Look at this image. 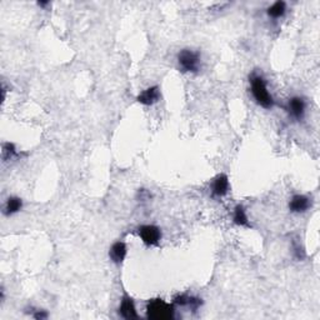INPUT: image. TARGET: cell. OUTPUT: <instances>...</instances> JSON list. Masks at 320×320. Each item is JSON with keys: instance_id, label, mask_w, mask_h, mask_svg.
I'll return each mask as SVG.
<instances>
[{"instance_id": "6da1fadb", "label": "cell", "mask_w": 320, "mask_h": 320, "mask_svg": "<svg viewBox=\"0 0 320 320\" xmlns=\"http://www.w3.org/2000/svg\"><path fill=\"white\" fill-rule=\"evenodd\" d=\"M250 84H251V94H253L254 99L259 105L265 109H270L274 105V99L268 92L267 83L265 79L259 74H253L250 76Z\"/></svg>"}, {"instance_id": "7a4b0ae2", "label": "cell", "mask_w": 320, "mask_h": 320, "mask_svg": "<svg viewBox=\"0 0 320 320\" xmlns=\"http://www.w3.org/2000/svg\"><path fill=\"white\" fill-rule=\"evenodd\" d=\"M174 306L163 299H152L147 305V316L153 320H169L174 318Z\"/></svg>"}, {"instance_id": "3957f363", "label": "cell", "mask_w": 320, "mask_h": 320, "mask_svg": "<svg viewBox=\"0 0 320 320\" xmlns=\"http://www.w3.org/2000/svg\"><path fill=\"white\" fill-rule=\"evenodd\" d=\"M178 63L184 73H196L200 69V54L191 49H183L178 54Z\"/></svg>"}, {"instance_id": "277c9868", "label": "cell", "mask_w": 320, "mask_h": 320, "mask_svg": "<svg viewBox=\"0 0 320 320\" xmlns=\"http://www.w3.org/2000/svg\"><path fill=\"white\" fill-rule=\"evenodd\" d=\"M138 233L144 244L149 245V247L158 245L161 239L160 229L155 225H141L139 228Z\"/></svg>"}, {"instance_id": "5b68a950", "label": "cell", "mask_w": 320, "mask_h": 320, "mask_svg": "<svg viewBox=\"0 0 320 320\" xmlns=\"http://www.w3.org/2000/svg\"><path fill=\"white\" fill-rule=\"evenodd\" d=\"M289 114L295 120H302L305 114V102L300 97H293L288 103Z\"/></svg>"}, {"instance_id": "8992f818", "label": "cell", "mask_w": 320, "mask_h": 320, "mask_svg": "<svg viewBox=\"0 0 320 320\" xmlns=\"http://www.w3.org/2000/svg\"><path fill=\"white\" fill-rule=\"evenodd\" d=\"M160 90L159 86H150L144 90L140 95H138L136 100L143 105H153L160 100Z\"/></svg>"}, {"instance_id": "52a82bcc", "label": "cell", "mask_w": 320, "mask_h": 320, "mask_svg": "<svg viewBox=\"0 0 320 320\" xmlns=\"http://www.w3.org/2000/svg\"><path fill=\"white\" fill-rule=\"evenodd\" d=\"M229 191V179L225 174H219L214 179L212 187V194L213 196L221 198V196L226 195Z\"/></svg>"}, {"instance_id": "ba28073f", "label": "cell", "mask_w": 320, "mask_h": 320, "mask_svg": "<svg viewBox=\"0 0 320 320\" xmlns=\"http://www.w3.org/2000/svg\"><path fill=\"white\" fill-rule=\"evenodd\" d=\"M119 314L124 319H136L138 318V314H136L135 304H134V300L131 299L128 295H124L122 300V304L119 308Z\"/></svg>"}, {"instance_id": "9c48e42d", "label": "cell", "mask_w": 320, "mask_h": 320, "mask_svg": "<svg viewBox=\"0 0 320 320\" xmlns=\"http://www.w3.org/2000/svg\"><path fill=\"white\" fill-rule=\"evenodd\" d=\"M311 201L306 195H294L289 203V209L293 213H304L310 208Z\"/></svg>"}, {"instance_id": "30bf717a", "label": "cell", "mask_w": 320, "mask_h": 320, "mask_svg": "<svg viewBox=\"0 0 320 320\" xmlns=\"http://www.w3.org/2000/svg\"><path fill=\"white\" fill-rule=\"evenodd\" d=\"M127 253V244L124 242H117L111 245L110 251H109V256H110L111 261L115 263V264H120V263L124 261Z\"/></svg>"}, {"instance_id": "8fae6325", "label": "cell", "mask_w": 320, "mask_h": 320, "mask_svg": "<svg viewBox=\"0 0 320 320\" xmlns=\"http://www.w3.org/2000/svg\"><path fill=\"white\" fill-rule=\"evenodd\" d=\"M174 303L177 305L190 308L191 310H196V309L201 305V299H199V298H195V297H190V295H187V294H182L174 298Z\"/></svg>"}, {"instance_id": "7c38bea8", "label": "cell", "mask_w": 320, "mask_h": 320, "mask_svg": "<svg viewBox=\"0 0 320 320\" xmlns=\"http://www.w3.org/2000/svg\"><path fill=\"white\" fill-rule=\"evenodd\" d=\"M233 220H234V223L237 224V225L250 228V224H249L247 213H245V209L242 207V205H237V207H235Z\"/></svg>"}, {"instance_id": "4fadbf2b", "label": "cell", "mask_w": 320, "mask_h": 320, "mask_svg": "<svg viewBox=\"0 0 320 320\" xmlns=\"http://www.w3.org/2000/svg\"><path fill=\"white\" fill-rule=\"evenodd\" d=\"M23 207V201H21L20 198L18 196H12V198L8 199L7 204H5L4 208V213L5 215H13L15 213H18L19 210Z\"/></svg>"}, {"instance_id": "5bb4252c", "label": "cell", "mask_w": 320, "mask_h": 320, "mask_svg": "<svg viewBox=\"0 0 320 320\" xmlns=\"http://www.w3.org/2000/svg\"><path fill=\"white\" fill-rule=\"evenodd\" d=\"M286 12V4L284 2H277L272 5L270 8H268L267 13L270 18L273 19H279L281 18Z\"/></svg>"}, {"instance_id": "9a60e30c", "label": "cell", "mask_w": 320, "mask_h": 320, "mask_svg": "<svg viewBox=\"0 0 320 320\" xmlns=\"http://www.w3.org/2000/svg\"><path fill=\"white\" fill-rule=\"evenodd\" d=\"M15 154H16V152H15L14 144H12V143L4 144V148H3V158H4V160L12 159Z\"/></svg>"}, {"instance_id": "2e32d148", "label": "cell", "mask_w": 320, "mask_h": 320, "mask_svg": "<svg viewBox=\"0 0 320 320\" xmlns=\"http://www.w3.org/2000/svg\"><path fill=\"white\" fill-rule=\"evenodd\" d=\"M35 319H46L48 318V313L45 310H38L37 313L34 314Z\"/></svg>"}, {"instance_id": "e0dca14e", "label": "cell", "mask_w": 320, "mask_h": 320, "mask_svg": "<svg viewBox=\"0 0 320 320\" xmlns=\"http://www.w3.org/2000/svg\"><path fill=\"white\" fill-rule=\"evenodd\" d=\"M38 5H39V7H46V5H49V2H39Z\"/></svg>"}]
</instances>
